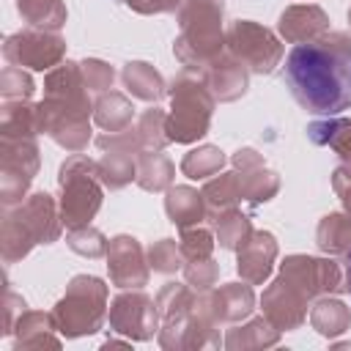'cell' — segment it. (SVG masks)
<instances>
[{
    "label": "cell",
    "instance_id": "1",
    "mask_svg": "<svg viewBox=\"0 0 351 351\" xmlns=\"http://www.w3.org/2000/svg\"><path fill=\"white\" fill-rule=\"evenodd\" d=\"M285 80L293 99L315 115H337L351 107V38L324 33L296 44L285 60Z\"/></svg>",
    "mask_w": 351,
    "mask_h": 351
},
{
    "label": "cell",
    "instance_id": "2",
    "mask_svg": "<svg viewBox=\"0 0 351 351\" xmlns=\"http://www.w3.org/2000/svg\"><path fill=\"white\" fill-rule=\"evenodd\" d=\"M82 69L74 63L58 66L47 77L44 101L36 104L38 132H47L69 151H80L88 143V115L90 101L82 90Z\"/></svg>",
    "mask_w": 351,
    "mask_h": 351
},
{
    "label": "cell",
    "instance_id": "3",
    "mask_svg": "<svg viewBox=\"0 0 351 351\" xmlns=\"http://www.w3.org/2000/svg\"><path fill=\"white\" fill-rule=\"evenodd\" d=\"M176 55L189 69L211 66L222 55V3L189 0L181 11V38Z\"/></svg>",
    "mask_w": 351,
    "mask_h": 351
},
{
    "label": "cell",
    "instance_id": "4",
    "mask_svg": "<svg viewBox=\"0 0 351 351\" xmlns=\"http://www.w3.org/2000/svg\"><path fill=\"white\" fill-rule=\"evenodd\" d=\"M58 236L55 200L47 192H36L30 200L19 203L16 211H8L3 219V255L16 261L30 252L33 244H49Z\"/></svg>",
    "mask_w": 351,
    "mask_h": 351
},
{
    "label": "cell",
    "instance_id": "5",
    "mask_svg": "<svg viewBox=\"0 0 351 351\" xmlns=\"http://www.w3.org/2000/svg\"><path fill=\"white\" fill-rule=\"evenodd\" d=\"M96 176H99V167L80 154L71 156L60 167V189H63L60 217H63L66 228L77 230L93 219V214L101 203V189L96 184Z\"/></svg>",
    "mask_w": 351,
    "mask_h": 351
},
{
    "label": "cell",
    "instance_id": "6",
    "mask_svg": "<svg viewBox=\"0 0 351 351\" xmlns=\"http://www.w3.org/2000/svg\"><path fill=\"white\" fill-rule=\"evenodd\" d=\"M170 96H173V112H170L167 126H165L167 140L192 143V140L203 137L206 129H208V121H211L214 96L200 82L189 80L186 74L173 80Z\"/></svg>",
    "mask_w": 351,
    "mask_h": 351
},
{
    "label": "cell",
    "instance_id": "7",
    "mask_svg": "<svg viewBox=\"0 0 351 351\" xmlns=\"http://www.w3.org/2000/svg\"><path fill=\"white\" fill-rule=\"evenodd\" d=\"M101 304H104V285L96 277H77L66 299L58 304L55 318L60 321V329L66 335L93 332L101 318Z\"/></svg>",
    "mask_w": 351,
    "mask_h": 351
},
{
    "label": "cell",
    "instance_id": "8",
    "mask_svg": "<svg viewBox=\"0 0 351 351\" xmlns=\"http://www.w3.org/2000/svg\"><path fill=\"white\" fill-rule=\"evenodd\" d=\"M228 47L236 60L247 63L252 71H261V74H269L282 55L280 41L255 22H233L228 33Z\"/></svg>",
    "mask_w": 351,
    "mask_h": 351
},
{
    "label": "cell",
    "instance_id": "9",
    "mask_svg": "<svg viewBox=\"0 0 351 351\" xmlns=\"http://www.w3.org/2000/svg\"><path fill=\"white\" fill-rule=\"evenodd\" d=\"M38 170V151L33 137H3V203H22L33 176Z\"/></svg>",
    "mask_w": 351,
    "mask_h": 351
},
{
    "label": "cell",
    "instance_id": "10",
    "mask_svg": "<svg viewBox=\"0 0 351 351\" xmlns=\"http://www.w3.org/2000/svg\"><path fill=\"white\" fill-rule=\"evenodd\" d=\"M3 55L11 66L44 71L60 60L63 38L55 33H47V30H22V33H14L5 38Z\"/></svg>",
    "mask_w": 351,
    "mask_h": 351
},
{
    "label": "cell",
    "instance_id": "11",
    "mask_svg": "<svg viewBox=\"0 0 351 351\" xmlns=\"http://www.w3.org/2000/svg\"><path fill=\"white\" fill-rule=\"evenodd\" d=\"M110 277L118 288H137V285H145V266H143V250L137 244V239L132 236H118L112 239L110 244Z\"/></svg>",
    "mask_w": 351,
    "mask_h": 351
},
{
    "label": "cell",
    "instance_id": "12",
    "mask_svg": "<svg viewBox=\"0 0 351 351\" xmlns=\"http://www.w3.org/2000/svg\"><path fill=\"white\" fill-rule=\"evenodd\" d=\"M329 22L326 14L318 5H291L282 16H280V33L288 41H315L326 33Z\"/></svg>",
    "mask_w": 351,
    "mask_h": 351
},
{
    "label": "cell",
    "instance_id": "13",
    "mask_svg": "<svg viewBox=\"0 0 351 351\" xmlns=\"http://www.w3.org/2000/svg\"><path fill=\"white\" fill-rule=\"evenodd\" d=\"M277 244L271 239V233H250V239L239 247V271L241 277H247L250 282H261L274 261Z\"/></svg>",
    "mask_w": 351,
    "mask_h": 351
},
{
    "label": "cell",
    "instance_id": "14",
    "mask_svg": "<svg viewBox=\"0 0 351 351\" xmlns=\"http://www.w3.org/2000/svg\"><path fill=\"white\" fill-rule=\"evenodd\" d=\"M112 324L121 329V332H129L137 329V337H148L151 332V318H154V304L145 299V296H118L112 302V313H110Z\"/></svg>",
    "mask_w": 351,
    "mask_h": 351
},
{
    "label": "cell",
    "instance_id": "15",
    "mask_svg": "<svg viewBox=\"0 0 351 351\" xmlns=\"http://www.w3.org/2000/svg\"><path fill=\"white\" fill-rule=\"evenodd\" d=\"M244 63H239L236 58H217L208 66V88L214 90V96H219L222 101H233L247 90V71L241 69Z\"/></svg>",
    "mask_w": 351,
    "mask_h": 351
},
{
    "label": "cell",
    "instance_id": "16",
    "mask_svg": "<svg viewBox=\"0 0 351 351\" xmlns=\"http://www.w3.org/2000/svg\"><path fill=\"white\" fill-rule=\"evenodd\" d=\"M165 208H167V217L176 225L186 228V225L203 219V195H197L189 186H176V189H170Z\"/></svg>",
    "mask_w": 351,
    "mask_h": 351
},
{
    "label": "cell",
    "instance_id": "17",
    "mask_svg": "<svg viewBox=\"0 0 351 351\" xmlns=\"http://www.w3.org/2000/svg\"><path fill=\"white\" fill-rule=\"evenodd\" d=\"M16 8L33 27L58 30L66 22V8L60 0H16Z\"/></svg>",
    "mask_w": 351,
    "mask_h": 351
},
{
    "label": "cell",
    "instance_id": "18",
    "mask_svg": "<svg viewBox=\"0 0 351 351\" xmlns=\"http://www.w3.org/2000/svg\"><path fill=\"white\" fill-rule=\"evenodd\" d=\"M123 82L132 90V96H137V99L156 101L162 96V77L148 63H126Z\"/></svg>",
    "mask_w": 351,
    "mask_h": 351
},
{
    "label": "cell",
    "instance_id": "19",
    "mask_svg": "<svg viewBox=\"0 0 351 351\" xmlns=\"http://www.w3.org/2000/svg\"><path fill=\"white\" fill-rule=\"evenodd\" d=\"M318 247L326 252L351 250V217H346V214L326 217L318 228Z\"/></svg>",
    "mask_w": 351,
    "mask_h": 351
},
{
    "label": "cell",
    "instance_id": "20",
    "mask_svg": "<svg viewBox=\"0 0 351 351\" xmlns=\"http://www.w3.org/2000/svg\"><path fill=\"white\" fill-rule=\"evenodd\" d=\"M99 176L104 184H110L112 189L129 184L134 178V162H132V151H110L104 154V159L96 165Z\"/></svg>",
    "mask_w": 351,
    "mask_h": 351
},
{
    "label": "cell",
    "instance_id": "21",
    "mask_svg": "<svg viewBox=\"0 0 351 351\" xmlns=\"http://www.w3.org/2000/svg\"><path fill=\"white\" fill-rule=\"evenodd\" d=\"M170 176H173V162H170L167 156H162L159 151L140 156L137 184H140L143 189H162V186L170 184Z\"/></svg>",
    "mask_w": 351,
    "mask_h": 351
},
{
    "label": "cell",
    "instance_id": "22",
    "mask_svg": "<svg viewBox=\"0 0 351 351\" xmlns=\"http://www.w3.org/2000/svg\"><path fill=\"white\" fill-rule=\"evenodd\" d=\"M96 121H99L104 129L118 132V129H123V126L132 121V104H129L121 93L101 96V101L96 104Z\"/></svg>",
    "mask_w": 351,
    "mask_h": 351
},
{
    "label": "cell",
    "instance_id": "23",
    "mask_svg": "<svg viewBox=\"0 0 351 351\" xmlns=\"http://www.w3.org/2000/svg\"><path fill=\"white\" fill-rule=\"evenodd\" d=\"M222 165H225L222 151L214 148V145H203V148H197V151H192V154L184 156L181 170L189 178H206V176H214Z\"/></svg>",
    "mask_w": 351,
    "mask_h": 351
},
{
    "label": "cell",
    "instance_id": "24",
    "mask_svg": "<svg viewBox=\"0 0 351 351\" xmlns=\"http://www.w3.org/2000/svg\"><path fill=\"white\" fill-rule=\"evenodd\" d=\"M241 195H244V189H241V178H239L236 173H225V176L214 178V181L206 186V192H203V197H206L214 208H219V211L230 208Z\"/></svg>",
    "mask_w": 351,
    "mask_h": 351
},
{
    "label": "cell",
    "instance_id": "25",
    "mask_svg": "<svg viewBox=\"0 0 351 351\" xmlns=\"http://www.w3.org/2000/svg\"><path fill=\"white\" fill-rule=\"evenodd\" d=\"M217 228H219V244H222V247L244 244V239L250 236V222H247L239 211H233V208L219 211V217H217Z\"/></svg>",
    "mask_w": 351,
    "mask_h": 351
},
{
    "label": "cell",
    "instance_id": "26",
    "mask_svg": "<svg viewBox=\"0 0 351 351\" xmlns=\"http://www.w3.org/2000/svg\"><path fill=\"white\" fill-rule=\"evenodd\" d=\"M0 85H3V99L11 101H22L33 93V80L22 71V66H5L3 69V77H0Z\"/></svg>",
    "mask_w": 351,
    "mask_h": 351
},
{
    "label": "cell",
    "instance_id": "27",
    "mask_svg": "<svg viewBox=\"0 0 351 351\" xmlns=\"http://www.w3.org/2000/svg\"><path fill=\"white\" fill-rule=\"evenodd\" d=\"M178 250H176V241L170 239H162L159 244L151 247V266L156 271H176L181 263H178Z\"/></svg>",
    "mask_w": 351,
    "mask_h": 351
},
{
    "label": "cell",
    "instance_id": "28",
    "mask_svg": "<svg viewBox=\"0 0 351 351\" xmlns=\"http://www.w3.org/2000/svg\"><path fill=\"white\" fill-rule=\"evenodd\" d=\"M181 252L186 258H192V261L208 258V252H211V236H208V230H184Z\"/></svg>",
    "mask_w": 351,
    "mask_h": 351
},
{
    "label": "cell",
    "instance_id": "29",
    "mask_svg": "<svg viewBox=\"0 0 351 351\" xmlns=\"http://www.w3.org/2000/svg\"><path fill=\"white\" fill-rule=\"evenodd\" d=\"M82 80L90 90H107L112 85V69L101 60H88L82 63Z\"/></svg>",
    "mask_w": 351,
    "mask_h": 351
},
{
    "label": "cell",
    "instance_id": "30",
    "mask_svg": "<svg viewBox=\"0 0 351 351\" xmlns=\"http://www.w3.org/2000/svg\"><path fill=\"white\" fill-rule=\"evenodd\" d=\"M123 3L140 14H162V11H173L181 0H123Z\"/></svg>",
    "mask_w": 351,
    "mask_h": 351
},
{
    "label": "cell",
    "instance_id": "31",
    "mask_svg": "<svg viewBox=\"0 0 351 351\" xmlns=\"http://www.w3.org/2000/svg\"><path fill=\"white\" fill-rule=\"evenodd\" d=\"M332 184H335V192L343 197L346 208L351 211V165H346V167H337V170H335V178H332Z\"/></svg>",
    "mask_w": 351,
    "mask_h": 351
},
{
    "label": "cell",
    "instance_id": "32",
    "mask_svg": "<svg viewBox=\"0 0 351 351\" xmlns=\"http://www.w3.org/2000/svg\"><path fill=\"white\" fill-rule=\"evenodd\" d=\"M346 263H348V285H346V288L351 291V250H348V261H346Z\"/></svg>",
    "mask_w": 351,
    "mask_h": 351
},
{
    "label": "cell",
    "instance_id": "33",
    "mask_svg": "<svg viewBox=\"0 0 351 351\" xmlns=\"http://www.w3.org/2000/svg\"><path fill=\"white\" fill-rule=\"evenodd\" d=\"M348 16H351V14H348Z\"/></svg>",
    "mask_w": 351,
    "mask_h": 351
}]
</instances>
